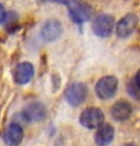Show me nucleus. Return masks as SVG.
I'll list each match as a JSON object with an SVG mask.
<instances>
[{
	"label": "nucleus",
	"instance_id": "obj_1",
	"mask_svg": "<svg viewBox=\"0 0 140 146\" xmlns=\"http://www.w3.org/2000/svg\"><path fill=\"white\" fill-rule=\"evenodd\" d=\"M117 87H119V80L115 76H104L98 80L94 90L99 99L109 100L115 95Z\"/></svg>",
	"mask_w": 140,
	"mask_h": 146
},
{
	"label": "nucleus",
	"instance_id": "obj_2",
	"mask_svg": "<svg viewBox=\"0 0 140 146\" xmlns=\"http://www.w3.org/2000/svg\"><path fill=\"white\" fill-rule=\"evenodd\" d=\"M88 95V88L85 84L82 82H74L70 84L65 90V100L72 106H79L87 99Z\"/></svg>",
	"mask_w": 140,
	"mask_h": 146
},
{
	"label": "nucleus",
	"instance_id": "obj_3",
	"mask_svg": "<svg viewBox=\"0 0 140 146\" xmlns=\"http://www.w3.org/2000/svg\"><path fill=\"white\" fill-rule=\"evenodd\" d=\"M79 122L87 129H98L104 122L103 111L98 107H88L80 114Z\"/></svg>",
	"mask_w": 140,
	"mask_h": 146
},
{
	"label": "nucleus",
	"instance_id": "obj_4",
	"mask_svg": "<svg viewBox=\"0 0 140 146\" xmlns=\"http://www.w3.org/2000/svg\"><path fill=\"white\" fill-rule=\"evenodd\" d=\"M114 24V17L111 14H100L93 21L92 31L98 37L107 38L113 33Z\"/></svg>",
	"mask_w": 140,
	"mask_h": 146
},
{
	"label": "nucleus",
	"instance_id": "obj_5",
	"mask_svg": "<svg viewBox=\"0 0 140 146\" xmlns=\"http://www.w3.org/2000/svg\"><path fill=\"white\" fill-rule=\"evenodd\" d=\"M42 37L48 42H53L59 39L63 33L62 23L54 19H50L44 23L42 26Z\"/></svg>",
	"mask_w": 140,
	"mask_h": 146
},
{
	"label": "nucleus",
	"instance_id": "obj_6",
	"mask_svg": "<svg viewBox=\"0 0 140 146\" xmlns=\"http://www.w3.org/2000/svg\"><path fill=\"white\" fill-rule=\"evenodd\" d=\"M23 118L28 122H37L46 118L47 110L40 102H33L28 104L22 111Z\"/></svg>",
	"mask_w": 140,
	"mask_h": 146
},
{
	"label": "nucleus",
	"instance_id": "obj_7",
	"mask_svg": "<svg viewBox=\"0 0 140 146\" xmlns=\"http://www.w3.org/2000/svg\"><path fill=\"white\" fill-rule=\"evenodd\" d=\"M137 25H138V17L133 13L126 14L117 23L116 34L119 38H128L129 36L133 35Z\"/></svg>",
	"mask_w": 140,
	"mask_h": 146
},
{
	"label": "nucleus",
	"instance_id": "obj_8",
	"mask_svg": "<svg viewBox=\"0 0 140 146\" xmlns=\"http://www.w3.org/2000/svg\"><path fill=\"white\" fill-rule=\"evenodd\" d=\"M34 66L29 62H22L16 65L13 72V79L17 84H28L34 77Z\"/></svg>",
	"mask_w": 140,
	"mask_h": 146
},
{
	"label": "nucleus",
	"instance_id": "obj_9",
	"mask_svg": "<svg viewBox=\"0 0 140 146\" xmlns=\"http://www.w3.org/2000/svg\"><path fill=\"white\" fill-rule=\"evenodd\" d=\"M24 136L22 127L19 123H10L3 133L5 143L9 146H17L21 144Z\"/></svg>",
	"mask_w": 140,
	"mask_h": 146
},
{
	"label": "nucleus",
	"instance_id": "obj_10",
	"mask_svg": "<svg viewBox=\"0 0 140 146\" xmlns=\"http://www.w3.org/2000/svg\"><path fill=\"white\" fill-rule=\"evenodd\" d=\"M133 114V106L127 101H119L111 108V116L116 121H126Z\"/></svg>",
	"mask_w": 140,
	"mask_h": 146
},
{
	"label": "nucleus",
	"instance_id": "obj_11",
	"mask_svg": "<svg viewBox=\"0 0 140 146\" xmlns=\"http://www.w3.org/2000/svg\"><path fill=\"white\" fill-rule=\"evenodd\" d=\"M114 128L109 123L100 125L94 135V142L98 146H108L114 139Z\"/></svg>",
	"mask_w": 140,
	"mask_h": 146
},
{
	"label": "nucleus",
	"instance_id": "obj_12",
	"mask_svg": "<svg viewBox=\"0 0 140 146\" xmlns=\"http://www.w3.org/2000/svg\"><path fill=\"white\" fill-rule=\"evenodd\" d=\"M70 16L73 22L82 24L84 22L89 21L92 16V9L88 5H78L77 7L70 10Z\"/></svg>",
	"mask_w": 140,
	"mask_h": 146
},
{
	"label": "nucleus",
	"instance_id": "obj_13",
	"mask_svg": "<svg viewBox=\"0 0 140 146\" xmlns=\"http://www.w3.org/2000/svg\"><path fill=\"white\" fill-rule=\"evenodd\" d=\"M139 75L140 73L138 72L135 75L134 79L131 80V82H129L128 86H127L128 93L136 100H139Z\"/></svg>",
	"mask_w": 140,
	"mask_h": 146
},
{
	"label": "nucleus",
	"instance_id": "obj_14",
	"mask_svg": "<svg viewBox=\"0 0 140 146\" xmlns=\"http://www.w3.org/2000/svg\"><path fill=\"white\" fill-rule=\"evenodd\" d=\"M7 20V11H5V7L0 3V25Z\"/></svg>",
	"mask_w": 140,
	"mask_h": 146
},
{
	"label": "nucleus",
	"instance_id": "obj_15",
	"mask_svg": "<svg viewBox=\"0 0 140 146\" xmlns=\"http://www.w3.org/2000/svg\"><path fill=\"white\" fill-rule=\"evenodd\" d=\"M42 1H49V2H57V3H62L64 5H68V0H42Z\"/></svg>",
	"mask_w": 140,
	"mask_h": 146
},
{
	"label": "nucleus",
	"instance_id": "obj_16",
	"mask_svg": "<svg viewBox=\"0 0 140 146\" xmlns=\"http://www.w3.org/2000/svg\"><path fill=\"white\" fill-rule=\"evenodd\" d=\"M125 146H137L136 144H134V143H129V144H126Z\"/></svg>",
	"mask_w": 140,
	"mask_h": 146
}]
</instances>
